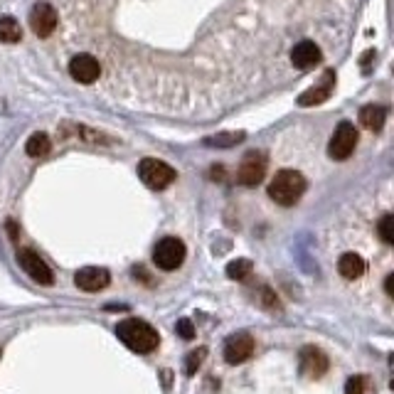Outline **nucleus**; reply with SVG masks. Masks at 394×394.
Wrapping results in <instances>:
<instances>
[{
  "instance_id": "obj_1",
  "label": "nucleus",
  "mask_w": 394,
  "mask_h": 394,
  "mask_svg": "<svg viewBox=\"0 0 394 394\" xmlns=\"http://www.w3.org/2000/svg\"><path fill=\"white\" fill-rule=\"evenodd\" d=\"M116 335H119V340L131 353H138V355L153 353L158 348V343H161L158 330L151 323L141 321V318H129V321L119 323L116 326Z\"/></svg>"
},
{
  "instance_id": "obj_2",
  "label": "nucleus",
  "mask_w": 394,
  "mask_h": 394,
  "mask_svg": "<svg viewBox=\"0 0 394 394\" xmlns=\"http://www.w3.org/2000/svg\"><path fill=\"white\" fill-rule=\"evenodd\" d=\"M306 193V178L298 170H279L269 183V197L281 207H291Z\"/></svg>"
},
{
  "instance_id": "obj_3",
  "label": "nucleus",
  "mask_w": 394,
  "mask_h": 394,
  "mask_svg": "<svg viewBox=\"0 0 394 394\" xmlns=\"http://www.w3.org/2000/svg\"><path fill=\"white\" fill-rule=\"evenodd\" d=\"M138 178H141L151 190H165L168 185L175 183L178 173H175L165 161H158V158H143V161L138 163Z\"/></svg>"
},
{
  "instance_id": "obj_4",
  "label": "nucleus",
  "mask_w": 394,
  "mask_h": 394,
  "mask_svg": "<svg viewBox=\"0 0 394 394\" xmlns=\"http://www.w3.org/2000/svg\"><path fill=\"white\" fill-rule=\"evenodd\" d=\"M185 244L183 239L178 237H163L161 242L153 249V262H156L158 269L163 271H175L180 264L185 262Z\"/></svg>"
},
{
  "instance_id": "obj_5",
  "label": "nucleus",
  "mask_w": 394,
  "mask_h": 394,
  "mask_svg": "<svg viewBox=\"0 0 394 394\" xmlns=\"http://www.w3.org/2000/svg\"><path fill=\"white\" fill-rule=\"evenodd\" d=\"M355 146H358V129L350 121H343V124H338L333 138H330L328 156L333 161H348L355 153Z\"/></svg>"
},
{
  "instance_id": "obj_6",
  "label": "nucleus",
  "mask_w": 394,
  "mask_h": 394,
  "mask_svg": "<svg viewBox=\"0 0 394 394\" xmlns=\"http://www.w3.org/2000/svg\"><path fill=\"white\" fill-rule=\"evenodd\" d=\"M266 165H269V161H266V153L249 151L247 156L242 158L239 168H237V183L247 185V188L259 185L264 180V175H266Z\"/></svg>"
},
{
  "instance_id": "obj_7",
  "label": "nucleus",
  "mask_w": 394,
  "mask_h": 394,
  "mask_svg": "<svg viewBox=\"0 0 394 394\" xmlns=\"http://www.w3.org/2000/svg\"><path fill=\"white\" fill-rule=\"evenodd\" d=\"M18 262L25 269V274H28L33 281H37V284H42V286L55 284V274H52V269L47 266V262L40 257V254L33 252V249H20Z\"/></svg>"
},
{
  "instance_id": "obj_8",
  "label": "nucleus",
  "mask_w": 394,
  "mask_h": 394,
  "mask_svg": "<svg viewBox=\"0 0 394 394\" xmlns=\"http://www.w3.org/2000/svg\"><path fill=\"white\" fill-rule=\"evenodd\" d=\"M298 365H301V372L308 377V380H321V377L328 372L330 360L323 350L308 345V348H303L301 355H298Z\"/></svg>"
},
{
  "instance_id": "obj_9",
  "label": "nucleus",
  "mask_w": 394,
  "mask_h": 394,
  "mask_svg": "<svg viewBox=\"0 0 394 394\" xmlns=\"http://www.w3.org/2000/svg\"><path fill=\"white\" fill-rule=\"evenodd\" d=\"M74 284L87 294H97V291H104L111 284V274L109 269H101V266H84L74 276Z\"/></svg>"
},
{
  "instance_id": "obj_10",
  "label": "nucleus",
  "mask_w": 394,
  "mask_h": 394,
  "mask_svg": "<svg viewBox=\"0 0 394 394\" xmlns=\"http://www.w3.org/2000/svg\"><path fill=\"white\" fill-rule=\"evenodd\" d=\"M254 355V338L249 333H234L225 343V360L230 365H242Z\"/></svg>"
},
{
  "instance_id": "obj_11",
  "label": "nucleus",
  "mask_w": 394,
  "mask_h": 394,
  "mask_svg": "<svg viewBox=\"0 0 394 394\" xmlns=\"http://www.w3.org/2000/svg\"><path fill=\"white\" fill-rule=\"evenodd\" d=\"M30 28L37 37H50L57 30V10L50 3H37L30 10Z\"/></svg>"
},
{
  "instance_id": "obj_12",
  "label": "nucleus",
  "mask_w": 394,
  "mask_h": 394,
  "mask_svg": "<svg viewBox=\"0 0 394 394\" xmlns=\"http://www.w3.org/2000/svg\"><path fill=\"white\" fill-rule=\"evenodd\" d=\"M69 74L79 84H94L101 77V65L92 55H77L69 62Z\"/></svg>"
},
{
  "instance_id": "obj_13",
  "label": "nucleus",
  "mask_w": 394,
  "mask_h": 394,
  "mask_svg": "<svg viewBox=\"0 0 394 394\" xmlns=\"http://www.w3.org/2000/svg\"><path fill=\"white\" fill-rule=\"evenodd\" d=\"M333 89H335V72L333 69H328V72H323L321 82L316 84V87L306 89V92L298 97V106H318L323 104V101H328L333 97Z\"/></svg>"
},
{
  "instance_id": "obj_14",
  "label": "nucleus",
  "mask_w": 394,
  "mask_h": 394,
  "mask_svg": "<svg viewBox=\"0 0 394 394\" xmlns=\"http://www.w3.org/2000/svg\"><path fill=\"white\" fill-rule=\"evenodd\" d=\"M321 60H323L321 47L311 40H301L294 50H291V62H294V67H298V69H311Z\"/></svg>"
},
{
  "instance_id": "obj_15",
  "label": "nucleus",
  "mask_w": 394,
  "mask_h": 394,
  "mask_svg": "<svg viewBox=\"0 0 394 394\" xmlns=\"http://www.w3.org/2000/svg\"><path fill=\"white\" fill-rule=\"evenodd\" d=\"M387 121V109L380 104H370V106H362L360 109V124L365 126L367 131H382Z\"/></svg>"
},
{
  "instance_id": "obj_16",
  "label": "nucleus",
  "mask_w": 394,
  "mask_h": 394,
  "mask_svg": "<svg viewBox=\"0 0 394 394\" xmlns=\"http://www.w3.org/2000/svg\"><path fill=\"white\" fill-rule=\"evenodd\" d=\"M338 271H340V276L348 279V281L360 279V276L365 274V259H362L360 254H355V252L343 254L340 262H338Z\"/></svg>"
},
{
  "instance_id": "obj_17",
  "label": "nucleus",
  "mask_w": 394,
  "mask_h": 394,
  "mask_svg": "<svg viewBox=\"0 0 394 394\" xmlns=\"http://www.w3.org/2000/svg\"><path fill=\"white\" fill-rule=\"evenodd\" d=\"M52 143H50V136L47 133H33L25 143V151H28L30 158H45L50 153Z\"/></svg>"
},
{
  "instance_id": "obj_18",
  "label": "nucleus",
  "mask_w": 394,
  "mask_h": 394,
  "mask_svg": "<svg viewBox=\"0 0 394 394\" xmlns=\"http://www.w3.org/2000/svg\"><path fill=\"white\" fill-rule=\"evenodd\" d=\"M20 37H23V30H20L18 20L10 18V15L0 18V42H5V45H15V42H20Z\"/></svg>"
},
{
  "instance_id": "obj_19",
  "label": "nucleus",
  "mask_w": 394,
  "mask_h": 394,
  "mask_svg": "<svg viewBox=\"0 0 394 394\" xmlns=\"http://www.w3.org/2000/svg\"><path fill=\"white\" fill-rule=\"evenodd\" d=\"M244 141V131H230V133H217V136L205 138V146L210 148H232L234 143Z\"/></svg>"
},
{
  "instance_id": "obj_20",
  "label": "nucleus",
  "mask_w": 394,
  "mask_h": 394,
  "mask_svg": "<svg viewBox=\"0 0 394 394\" xmlns=\"http://www.w3.org/2000/svg\"><path fill=\"white\" fill-rule=\"evenodd\" d=\"M345 394H375V385L367 375H355L345 385Z\"/></svg>"
},
{
  "instance_id": "obj_21",
  "label": "nucleus",
  "mask_w": 394,
  "mask_h": 394,
  "mask_svg": "<svg viewBox=\"0 0 394 394\" xmlns=\"http://www.w3.org/2000/svg\"><path fill=\"white\" fill-rule=\"evenodd\" d=\"M252 266L254 264L249 262V259H237V262H232L230 266H227V276H230L232 281H242L252 274Z\"/></svg>"
},
{
  "instance_id": "obj_22",
  "label": "nucleus",
  "mask_w": 394,
  "mask_h": 394,
  "mask_svg": "<svg viewBox=\"0 0 394 394\" xmlns=\"http://www.w3.org/2000/svg\"><path fill=\"white\" fill-rule=\"evenodd\" d=\"M205 358H207V350H205V348L193 350V353H190L188 358H185V372H188V375H195L197 367L202 365V360H205Z\"/></svg>"
},
{
  "instance_id": "obj_23",
  "label": "nucleus",
  "mask_w": 394,
  "mask_h": 394,
  "mask_svg": "<svg viewBox=\"0 0 394 394\" xmlns=\"http://www.w3.org/2000/svg\"><path fill=\"white\" fill-rule=\"evenodd\" d=\"M380 239L385 244H394V217L392 215H385L380 222Z\"/></svg>"
},
{
  "instance_id": "obj_24",
  "label": "nucleus",
  "mask_w": 394,
  "mask_h": 394,
  "mask_svg": "<svg viewBox=\"0 0 394 394\" xmlns=\"http://www.w3.org/2000/svg\"><path fill=\"white\" fill-rule=\"evenodd\" d=\"M175 330H178V335H180V338H185V340H193V338H195V326L188 321V318L178 321V326H175Z\"/></svg>"
},
{
  "instance_id": "obj_25",
  "label": "nucleus",
  "mask_w": 394,
  "mask_h": 394,
  "mask_svg": "<svg viewBox=\"0 0 394 394\" xmlns=\"http://www.w3.org/2000/svg\"><path fill=\"white\" fill-rule=\"evenodd\" d=\"M392 286H394V276L390 274V276H387V281H385V291H387V294H394V289H392Z\"/></svg>"
}]
</instances>
